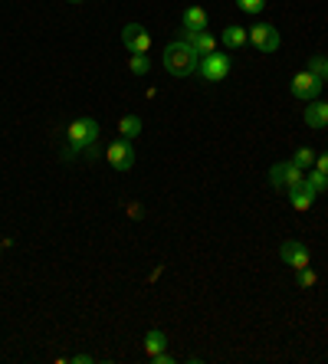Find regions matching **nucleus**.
I'll use <instances>...</instances> for the list:
<instances>
[{"mask_svg": "<svg viewBox=\"0 0 328 364\" xmlns=\"http://www.w3.org/2000/svg\"><path fill=\"white\" fill-rule=\"evenodd\" d=\"M99 141V121L95 119H75L66 128V145H62V161H75Z\"/></svg>", "mask_w": 328, "mask_h": 364, "instance_id": "obj_1", "label": "nucleus"}, {"mask_svg": "<svg viewBox=\"0 0 328 364\" xmlns=\"http://www.w3.org/2000/svg\"><path fill=\"white\" fill-rule=\"evenodd\" d=\"M197 62H200V53L191 43L174 40V43L164 46V69L174 79H191L197 73Z\"/></svg>", "mask_w": 328, "mask_h": 364, "instance_id": "obj_2", "label": "nucleus"}, {"mask_svg": "<svg viewBox=\"0 0 328 364\" xmlns=\"http://www.w3.org/2000/svg\"><path fill=\"white\" fill-rule=\"evenodd\" d=\"M269 184L276 191H292L305 184V167H298L296 161H279V165L269 167Z\"/></svg>", "mask_w": 328, "mask_h": 364, "instance_id": "obj_3", "label": "nucleus"}, {"mask_svg": "<svg viewBox=\"0 0 328 364\" xmlns=\"http://www.w3.org/2000/svg\"><path fill=\"white\" fill-rule=\"evenodd\" d=\"M230 56L226 53H207V56H200L197 62V76L204 79V82H224L230 76Z\"/></svg>", "mask_w": 328, "mask_h": 364, "instance_id": "obj_4", "label": "nucleus"}, {"mask_svg": "<svg viewBox=\"0 0 328 364\" xmlns=\"http://www.w3.org/2000/svg\"><path fill=\"white\" fill-rule=\"evenodd\" d=\"M322 79L312 76L309 69H302V73H296L292 76V82H289V92L296 95V99H302V102H315V99H322Z\"/></svg>", "mask_w": 328, "mask_h": 364, "instance_id": "obj_5", "label": "nucleus"}, {"mask_svg": "<svg viewBox=\"0 0 328 364\" xmlns=\"http://www.w3.org/2000/svg\"><path fill=\"white\" fill-rule=\"evenodd\" d=\"M105 161L112 165V171H132L134 161H138V154H134V145H132V141H125V138L112 141V145L105 148Z\"/></svg>", "mask_w": 328, "mask_h": 364, "instance_id": "obj_6", "label": "nucleus"}, {"mask_svg": "<svg viewBox=\"0 0 328 364\" xmlns=\"http://www.w3.org/2000/svg\"><path fill=\"white\" fill-rule=\"evenodd\" d=\"M246 33H250V43H253L259 53H276V49H279V43H283V40H279V30H276L272 23H263V20H259V23H253Z\"/></svg>", "mask_w": 328, "mask_h": 364, "instance_id": "obj_7", "label": "nucleus"}, {"mask_svg": "<svg viewBox=\"0 0 328 364\" xmlns=\"http://www.w3.org/2000/svg\"><path fill=\"white\" fill-rule=\"evenodd\" d=\"M279 256H283V263L289 269H296V273L312 263V253H309V246L302 240H285L283 246H279Z\"/></svg>", "mask_w": 328, "mask_h": 364, "instance_id": "obj_8", "label": "nucleus"}, {"mask_svg": "<svg viewBox=\"0 0 328 364\" xmlns=\"http://www.w3.org/2000/svg\"><path fill=\"white\" fill-rule=\"evenodd\" d=\"M121 43L128 53H151V33L141 23H125L121 27Z\"/></svg>", "mask_w": 328, "mask_h": 364, "instance_id": "obj_9", "label": "nucleus"}, {"mask_svg": "<svg viewBox=\"0 0 328 364\" xmlns=\"http://www.w3.org/2000/svg\"><path fill=\"white\" fill-rule=\"evenodd\" d=\"M180 40L194 46L200 56H207V53H217V40H213V33H207V30H184V27H180Z\"/></svg>", "mask_w": 328, "mask_h": 364, "instance_id": "obj_10", "label": "nucleus"}, {"mask_svg": "<svg viewBox=\"0 0 328 364\" xmlns=\"http://www.w3.org/2000/svg\"><path fill=\"white\" fill-rule=\"evenodd\" d=\"M302 119H305V125H309V128H315V132L328 128V102H322V99L309 102V106H305V112H302Z\"/></svg>", "mask_w": 328, "mask_h": 364, "instance_id": "obj_11", "label": "nucleus"}, {"mask_svg": "<svg viewBox=\"0 0 328 364\" xmlns=\"http://www.w3.org/2000/svg\"><path fill=\"white\" fill-rule=\"evenodd\" d=\"M220 43H224L226 49H243V46L250 43V33L243 30V27H224V33H220Z\"/></svg>", "mask_w": 328, "mask_h": 364, "instance_id": "obj_12", "label": "nucleus"}, {"mask_svg": "<svg viewBox=\"0 0 328 364\" xmlns=\"http://www.w3.org/2000/svg\"><path fill=\"white\" fill-rule=\"evenodd\" d=\"M180 23H184V30H207V10L204 7H187Z\"/></svg>", "mask_w": 328, "mask_h": 364, "instance_id": "obj_13", "label": "nucleus"}, {"mask_svg": "<svg viewBox=\"0 0 328 364\" xmlns=\"http://www.w3.org/2000/svg\"><path fill=\"white\" fill-rule=\"evenodd\" d=\"M141 348H145V354L148 358H154V354H161L164 348H167V335L158 332V328H151L145 338H141Z\"/></svg>", "mask_w": 328, "mask_h": 364, "instance_id": "obj_14", "label": "nucleus"}, {"mask_svg": "<svg viewBox=\"0 0 328 364\" xmlns=\"http://www.w3.org/2000/svg\"><path fill=\"white\" fill-rule=\"evenodd\" d=\"M285 194H289V204H292L296 210H312V204H315L312 191H305V187H292V191H285Z\"/></svg>", "mask_w": 328, "mask_h": 364, "instance_id": "obj_15", "label": "nucleus"}, {"mask_svg": "<svg viewBox=\"0 0 328 364\" xmlns=\"http://www.w3.org/2000/svg\"><path fill=\"white\" fill-rule=\"evenodd\" d=\"M119 135L125 141H134V138L141 135V119L138 115H121L119 119Z\"/></svg>", "mask_w": 328, "mask_h": 364, "instance_id": "obj_16", "label": "nucleus"}, {"mask_svg": "<svg viewBox=\"0 0 328 364\" xmlns=\"http://www.w3.org/2000/svg\"><path fill=\"white\" fill-rule=\"evenodd\" d=\"M305 191H312L315 197L318 194H325L328 191V174H322V171H312V174H305V184H302Z\"/></svg>", "mask_w": 328, "mask_h": 364, "instance_id": "obj_17", "label": "nucleus"}, {"mask_svg": "<svg viewBox=\"0 0 328 364\" xmlns=\"http://www.w3.org/2000/svg\"><path fill=\"white\" fill-rule=\"evenodd\" d=\"M128 69H132L134 76H148V69H151L148 53H132V56H128Z\"/></svg>", "mask_w": 328, "mask_h": 364, "instance_id": "obj_18", "label": "nucleus"}, {"mask_svg": "<svg viewBox=\"0 0 328 364\" xmlns=\"http://www.w3.org/2000/svg\"><path fill=\"white\" fill-rule=\"evenodd\" d=\"M305 69H309L312 76H318V79H322V82H328V56H312Z\"/></svg>", "mask_w": 328, "mask_h": 364, "instance_id": "obj_19", "label": "nucleus"}, {"mask_svg": "<svg viewBox=\"0 0 328 364\" xmlns=\"http://www.w3.org/2000/svg\"><path fill=\"white\" fill-rule=\"evenodd\" d=\"M292 161H296L298 167H315V151L309 148V145H302V148L296 151V158H292Z\"/></svg>", "mask_w": 328, "mask_h": 364, "instance_id": "obj_20", "label": "nucleus"}, {"mask_svg": "<svg viewBox=\"0 0 328 364\" xmlns=\"http://www.w3.org/2000/svg\"><path fill=\"white\" fill-rule=\"evenodd\" d=\"M237 7L243 10V14H263L266 10V0H237Z\"/></svg>", "mask_w": 328, "mask_h": 364, "instance_id": "obj_21", "label": "nucleus"}, {"mask_svg": "<svg viewBox=\"0 0 328 364\" xmlns=\"http://www.w3.org/2000/svg\"><path fill=\"white\" fill-rule=\"evenodd\" d=\"M296 276H298V286H302V289H312L315 282H318V276H315L309 266H305V269H298Z\"/></svg>", "mask_w": 328, "mask_h": 364, "instance_id": "obj_22", "label": "nucleus"}, {"mask_svg": "<svg viewBox=\"0 0 328 364\" xmlns=\"http://www.w3.org/2000/svg\"><path fill=\"white\" fill-rule=\"evenodd\" d=\"M315 171H322V174H328V151L315 154Z\"/></svg>", "mask_w": 328, "mask_h": 364, "instance_id": "obj_23", "label": "nucleus"}, {"mask_svg": "<svg viewBox=\"0 0 328 364\" xmlns=\"http://www.w3.org/2000/svg\"><path fill=\"white\" fill-rule=\"evenodd\" d=\"M151 364H174V358H171L167 351H161V354H154V358H151Z\"/></svg>", "mask_w": 328, "mask_h": 364, "instance_id": "obj_24", "label": "nucleus"}, {"mask_svg": "<svg viewBox=\"0 0 328 364\" xmlns=\"http://www.w3.org/2000/svg\"><path fill=\"white\" fill-rule=\"evenodd\" d=\"M69 361H73V364H89V361H92V354H73Z\"/></svg>", "mask_w": 328, "mask_h": 364, "instance_id": "obj_25", "label": "nucleus"}, {"mask_svg": "<svg viewBox=\"0 0 328 364\" xmlns=\"http://www.w3.org/2000/svg\"><path fill=\"white\" fill-rule=\"evenodd\" d=\"M69 3H82V0H69Z\"/></svg>", "mask_w": 328, "mask_h": 364, "instance_id": "obj_26", "label": "nucleus"}]
</instances>
